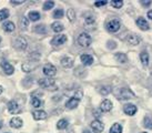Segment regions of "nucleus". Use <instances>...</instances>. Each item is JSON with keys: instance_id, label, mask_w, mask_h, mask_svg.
Returning a JSON list of instances; mask_svg holds the SVG:
<instances>
[{"instance_id": "26", "label": "nucleus", "mask_w": 152, "mask_h": 133, "mask_svg": "<svg viewBox=\"0 0 152 133\" xmlns=\"http://www.w3.org/2000/svg\"><path fill=\"white\" fill-rule=\"evenodd\" d=\"M110 133H122V126L119 123H114L110 128Z\"/></svg>"}, {"instance_id": "32", "label": "nucleus", "mask_w": 152, "mask_h": 133, "mask_svg": "<svg viewBox=\"0 0 152 133\" xmlns=\"http://www.w3.org/2000/svg\"><path fill=\"white\" fill-rule=\"evenodd\" d=\"M53 6H55V2L51 1V0H48L43 4V10H50V9L53 8Z\"/></svg>"}, {"instance_id": "8", "label": "nucleus", "mask_w": 152, "mask_h": 133, "mask_svg": "<svg viewBox=\"0 0 152 133\" xmlns=\"http://www.w3.org/2000/svg\"><path fill=\"white\" fill-rule=\"evenodd\" d=\"M91 129L94 133H101L104 129V125L102 124V122H100L99 120H94L91 123Z\"/></svg>"}, {"instance_id": "44", "label": "nucleus", "mask_w": 152, "mask_h": 133, "mask_svg": "<svg viewBox=\"0 0 152 133\" xmlns=\"http://www.w3.org/2000/svg\"><path fill=\"white\" fill-rule=\"evenodd\" d=\"M148 17L150 18V19H152V10H150V11H148Z\"/></svg>"}, {"instance_id": "16", "label": "nucleus", "mask_w": 152, "mask_h": 133, "mask_svg": "<svg viewBox=\"0 0 152 133\" xmlns=\"http://www.w3.org/2000/svg\"><path fill=\"white\" fill-rule=\"evenodd\" d=\"M137 25H138V27H139L141 30H148L149 29L148 21L145 20L144 18H142V17H140V18L137 19Z\"/></svg>"}, {"instance_id": "21", "label": "nucleus", "mask_w": 152, "mask_h": 133, "mask_svg": "<svg viewBox=\"0 0 152 133\" xmlns=\"http://www.w3.org/2000/svg\"><path fill=\"white\" fill-rule=\"evenodd\" d=\"M40 19V13L38 11H30L28 13V20L30 21H38Z\"/></svg>"}, {"instance_id": "41", "label": "nucleus", "mask_w": 152, "mask_h": 133, "mask_svg": "<svg viewBox=\"0 0 152 133\" xmlns=\"http://www.w3.org/2000/svg\"><path fill=\"white\" fill-rule=\"evenodd\" d=\"M141 4L144 7H149L151 4V0H143V1H141Z\"/></svg>"}, {"instance_id": "15", "label": "nucleus", "mask_w": 152, "mask_h": 133, "mask_svg": "<svg viewBox=\"0 0 152 133\" xmlns=\"http://www.w3.org/2000/svg\"><path fill=\"white\" fill-rule=\"evenodd\" d=\"M123 111L127 115H134L137 113V107L133 105V104H127V105H124Z\"/></svg>"}, {"instance_id": "29", "label": "nucleus", "mask_w": 152, "mask_h": 133, "mask_svg": "<svg viewBox=\"0 0 152 133\" xmlns=\"http://www.w3.org/2000/svg\"><path fill=\"white\" fill-rule=\"evenodd\" d=\"M34 32L39 33V34H43V33H46V32H47L46 27H45L43 25H38V26H36V27H34Z\"/></svg>"}, {"instance_id": "47", "label": "nucleus", "mask_w": 152, "mask_h": 133, "mask_svg": "<svg viewBox=\"0 0 152 133\" xmlns=\"http://www.w3.org/2000/svg\"><path fill=\"white\" fill-rule=\"evenodd\" d=\"M1 126H2V122L0 121V129H1Z\"/></svg>"}, {"instance_id": "7", "label": "nucleus", "mask_w": 152, "mask_h": 133, "mask_svg": "<svg viewBox=\"0 0 152 133\" xmlns=\"http://www.w3.org/2000/svg\"><path fill=\"white\" fill-rule=\"evenodd\" d=\"M27 45H28L27 40L22 37L17 38L16 41H15V48L18 50H25L26 48H27Z\"/></svg>"}, {"instance_id": "28", "label": "nucleus", "mask_w": 152, "mask_h": 133, "mask_svg": "<svg viewBox=\"0 0 152 133\" xmlns=\"http://www.w3.org/2000/svg\"><path fill=\"white\" fill-rule=\"evenodd\" d=\"M99 92L101 93L102 96H108L110 92H111V87H109V86H103V87H101L99 89Z\"/></svg>"}, {"instance_id": "5", "label": "nucleus", "mask_w": 152, "mask_h": 133, "mask_svg": "<svg viewBox=\"0 0 152 133\" xmlns=\"http://www.w3.org/2000/svg\"><path fill=\"white\" fill-rule=\"evenodd\" d=\"M7 107H8V111L11 113V114H18V113L21 112V108L19 107V104L17 103V101H15V100L9 101Z\"/></svg>"}, {"instance_id": "30", "label": "nucleus", "mask_w": 152, "mask_h": 133, "mask_svg": "<svg viewBox=\"0 0 152 133\" xmlns=\"http://www.w3.org/2000/svg\"><path fill=\"white\" fill-rule=\"evenodd\" d=\"M9 17V10L8 9H1L0 10V21L6 20Z\"/></svg>"}, {"instance_id": "9", "label": "nucleus", "mask_w": 152, "mask_h": 133, "mask_svg": "<svg viewBox=\"0 0 152 133\" xmlns=\"http://www.w3.org/2000/svg\"><path fill=\"white\" fill-rule=\"evenodd\" d=\"M66 41H67V36H66V34L56 36V37L51 40V45H53V46H61V45H64Z\"/></svg>"}, {"instance_id": "34", "label": "nucleus", "mask_w": 152, "mask_h": 133, "mask_svg": "<svg viewBox=\"0 0 152 133\" xmlns=\"http://www.w3.org/2000/svg\"><path fill=\"white\" fill-rule=\"evenodd\" d=\"M67 16H68V19H69V20L73 21L75 20V18H76V12H75V10H73V9H68Z\"/></svg>"}, {"instance_id": "45", "label": "nucleus", "mask_w": 152, "mask_h": 133, "mask_svg": "<svg viewBox=\"0 0 152 133\" xmlns=\"http://www.w3.org/2000/svg\"><path fill=\"white\" fill-rule=\"evenodd\" d=\"M82 133H91V132H90V131H89V130H87V129H86V130H83V132H82Z\"/></svg>"}, {"instance_id": "1", "label": "nucleus", "mask_w": 152, "mask_h": 133, "mask_svg": "<svg viewBox=\"0 0 152 133\" xmlns=\"http://www.w3.org/2000/svg\"><path fill=\"white\" fill-rule=\"evenodd\" d=\"M117 96L120 100H129L134 98V94H133V92L131 91L130 89H128V88H121L117 92Z\"/></svg>"}, {"instance_id": "38", "label": "nucleus", "mask_w": 152, "mask_h": 133, "mask_svg": "<svg viewBox=\"0 0 152 133\" xmlns=\"http://www.w3.org/2000/svg\"><path fill=\"white\" fill-rule=\"evenodd\" d=\"M107 4V0H101V1H97L94 6L96 7H102V6H106Z\"/></svg>"}, {"instance_id": "42", "label": "nucleus", "mask_w": 152, "mask_h": 133, "mask_svg": "<svg viewBox=\"0 0 152 133\" xmlns=\"http://www.w3.org/2000/svg\"><path fill=\"white\" fill-rule=\"evenodd\" d=\"M108 45H109V46H108V48H110V49H113V48H115V47H117V43H115V42H113V41H109V42H108Z\"/></svg>"}, {"instance_id": "22", "label": "nucleus", "mask_w": 152, "mask_h": 133, "mask_svg": "<svg viewBox=\"0 0 152 133\" xmlns=\"http://www.w3.org/2000/svg\"><path fill=\"white\" fill-rule=\"evenodd\" d=\"M115 59H117V61L120 63H126L128 61V58L126 53H122V52H118V53H115Z\"/></svg>"}, {"instance_id": "3", "label": "nucleus", "mask_w": 152, "mask_h": 133, "mask_svg": "<svg viewBox=\"0 0 152 133\" xmlns=\"http://www.w3.org/2000/svg\"><path fill=\"white\" fill-rule=\"evenodd\" d=\"M39 86L43 89H49V90H53L52 88L55 86V80L51 78H46V79H40L38 81Z\"/></svg>"}, {"instance_id": "2", "label": "nucleus", "mask_w": 152, "mask_h": 133, "mask_svg": "<svg viewBox=\"0 0 152 133\" xmlns=\"http://www.w3.org/2000/svg\"><path fill=\"white\" fill-rule=\"evenodd\" d=\"M91 42H92V39L90 37V34L88 33H81L79 38H78V43H79V46L82 47V48H87L91 45Z\"/></svg>"}, {"instance_id": "27", "label": "nucleus", "mask_w": 152, "mask_h": 133, "mask_svg": "<svg viewBox=\"0 0 152 133\" xmlns=\"http://www.w3.org/2000/svg\"><path fill=\"white\" fill-rule=\"evenodd\" d=\"M68 124H69L68 120H66V119H61V120L58 121V123H57V128H58L59 130H64V129L67 128Z\"/></svg>"}, {"instance_id": "48", "label": "nucleus", "mask_w": 152, "mask_h": 133, "mask_svg": "<svg viewBox=\"0 0 152 133\" xmlns=\"http://www.w3.org/2000/svg\"><path fill=\"white\" fill-rule=\"evenodd\" d=\"M0 42H1V37H0Z\"/></svg>"}, {"instance_id": "20", "label": "nucleus", "mask_w": 152, "mask_h": 133, "mask_svg": "<svg viewBox=\"0 0 152 133\" xmlns=\"http://www.w3.org/2000/svg\"><path fill=\"white\" fill-rule=\"evenodd\" d=\"M2 28H4V31H7V32H12L13 30L16 29V26L13 22L11 21H7V22H4V26H2Z\"/></svg>"}, {"instance_id": "24", "label": "nucleus", "mask_w": 152, "mask_h": 133, "mask_svg": "<svg viewBox=\"0 0 152 133\" xmlns=\"http://www.w3.org/2000/svg\"><path fill=\"white\" fill-rule=\"evenodd\" d=\"M51 29L53 30L55 32H60V31H62L64 29V27L62 26V23H60V22H53L52 25H51Z\"/></svg>"}, {"instance_id": "36", "label": "nucleus", "mask_w": 152, "mask_h": 133, "mask_svg": "<svg viewBox=\"0 0 152 133\" xmlns=\"http://www.w3.org/2000/svg\"><path fill=\"white\" fill-rule=\"evenodd\" d=\"M111 4H112V7H114V8L120 9L123 6V1L122 0H113V1H111Z\"/></svg>"}, {"instance_id": "40", "label": "nucleus", "mask_w": 152, "mask_h": 133, "mask_svg": "<svg viewBox=\"0 0 152 133\" xmlns=\"http://www.w3.org/2000/svg\"><path fill=\"white\" fill-rule=\"evenodd\" d=\"M25 1L23 0H19V1H15V0H11L10 1V4H12V6H18V4H23Z\"/></svg>"}, {"instance_id": "25", "label": "nucleus", "mask_w": 152, "mask_h": 133, "mask_svg": "<svg viewBox=\"0 0 152 133\" xmlns=\"http://www.w3.org/2000/svg\"><path fill=\"white\" fill-rule=\"evenodd\" d=\"M140 59H141V62L143 63L144 66H148L149 63V54L147 51H142L140 53Z\"/></svg>"}, {"instance_id": "12", "label": "nucleus", "mask_w": 152, "mask_h": 133, "mask_svg": "<svg viewBox=\"0 0 152 133\" xmlns=\"http://www.w3.org/2000/svg\"><path fill=\"white\" fill-rule=\"evenodd\" d=\"M79 102H80V100H78V99H76L75 96H72V98H70V99L67 101L66 107H67V109L72 110V109H76L77 107L79 105Z\"/></svg>"}, {"instance_id": "4", "label": "nucleus", "mask_w": 152, "mask_h": 133, "mask_svg": "<svg viewBox=\"0 0 152 133\" xmlns=\"http://www.w3.org/2000/svg\"><path fill=\"white\" fill-rule=\"evenodd\" d=\"M42 72L43 75H47V77H53L57 73V68L55 66H52L51 63H47V64L43 66Z\"/></svg>"}, {"instance_id": "33", "label": "nucleus", "mask_w": 152, "mask_h": 133, "mask_svg": "<svg viewBox=\"0 0 152 133\" xmlns=\"http://www.w3.org/2000/svg\"><path fill=\"white\" fill-rule=\"evenodd\" d=\"M62 17H64V10H62V9H56L55 11H53V18L60 19V18H62Z\"/></svg>"}, {"instance_id": "14", "label": "nucleus", "mask_w": 152, "mask_h": 133, "mask_svg": "<svg viewBox=\"0 0 152 133\" xmlns=\"http://www.w3.org/2000/svg\"><path fill=\"white\" fill-rule=\"evenodd\" d=\"M9 124H10V126L13 128V129H19V128H21L22 126V120L20 119V118L16 116V118H12V119L10 120Z\"/></svg>"}, {"instance_id": "37", "label": "nucleus", "mask_w": 152, "mask_h": 133, "mask_svg": "<svg viewBox=\"0 0 152 133\" xmlns=\"http://www.w3.org/2000/svg\"><path fill=\"white\" fill-rule=\"evenodd\" d=\"M28 23H29V20H28V18L23 17V18L21 19V21H20V25H21L22 29H26V28L28 27Z\"/></svg>"}, {"instance_id": "31", "label": "nucleus", "mask_w": 152, "mask_h": 133, "mask_svg": "<svg viewBox=\"0 0 152 133\" xmlns=\"http://www.w3.org/2000/svg\"><path fill=\"white\" fill-rule=\"evenodd\" d=\"M31 104H32V107H34V108H39L41 105V101L37 96H32L31 98Z\"/></svg>"}, {"instance_id": "18", "label": "nucleus", "mask_w": 152, "mask_h": 133, "mask_svg": "<svg viewBox=\"0 0 152 133\" xmlns=\"http://www.w3.org/2000/svg\"><path fill=\"white\" fill-rule=\"evenodd\" d=\"M32 116L34 120H45L47 118V113L42 110H37V111L32 112Z\"/></svg>"}, {"instance_id": "35", "label": "nucleus", "mask_w": 152, "mask_h": 133, "mask_svg": "<svg viewBox=\"0 0 152 133\" xmlns=\"http://www.w3.org/2000/svg\"><path fill=\"white\" fill-rule=\"evenodd\" d=\"M143 124L147 129H152V119L149 116H145V119L143 121Z\"/></svg>"}, {"instance_id": "39", "label": "nucleus", "mask_w": 152, "mask_h": 133, "mask_svg": "<svg viewBox=\"0 0 152 133\" xmlns=\"http://www.w3.org/2000/svg\"><path fill=\"white\" fill-rule=\"evenodd\" d=\"M93 22H94V18L92 16H89L86 18V23L90 25V23H93Z\"/></svg>"}, {"instance_id": "19", "label": "nucleus", "mask_w": 152, "mask_h": 133, "mask_svg": "<svg viewBox=\"0 0 152 133\" xmlns=\"http://www.w3.org/2000/svg\"><path fill=\"white\" fill-rule=\"evenodd\" d=\"M61 66L66 68V69H69V68H72L73 66V60L71 58H69V57H64V58L61 59Z\"/></svg>"}, {"instance_id": "46", "label": "nucleus", "mask_w": 152, "mask_h": 133, "mask_svg": "<svg viewBox=\"0 0 152 133\" xmlns=\"http://www.w3.org/2000/svg\"><path fill=\"white\" fill-rule=\"evenodd\" d=\"M2 91H4V89H2V87H1V86H0V94H1V93H2Z\"/></svg>"}, {"instance_id": "11", "label": "nucleus", "mask_w": 152, "mask_h": 133, "mask_svg": "<svg viewBox=\"0 0 152 133\" xmlns=\"http://www.w3.org/2000/svg\"><path fill=\"white\" fill-rule=\"evenodd\" d=\"M112 102L110 101L109 99H106L103 100L101 102V104H100V110H101L102 112H109L110 110L112 109Z\"/></svg>"}, {"instance_id": "13", "label": "nucleus", "mask_w": 152, "mask_h": 133, "mask_svg": "<svg viewBox=\"0 0 152 133\" xmlns=\"http://www.w3.org/2000/svg\"><path fill=\"white\" fill-rule=\"evenodd\" d=\"M81 62L83 63V66H91L93 63V58L92 56H90V54H81Z\"/></svg>"}, {"instance_id": "49", "label": "nucleus", "mask_w": 152, "mask_h": 133, "mask_svg": "<svg viewBox=\"0 0 152 133\" xmlns=\"http://www.w3.org/2000/svg\"><path fill=\"white\" fill-rule=\"evenodd\" d=\"M142 133H147V132H142Z\"/></svg>"}, {"instance_id": "23", "label": "nucleus", "mask_w": 152, "mask_h": 133, "mask_svg": "<svg viewBox=\"0 0 152 133\" xmlns=\"http://www.w3.org/2000/svg\"><path fill=\"white\" fill-rule=\"evenodd\" d=\"M36 66H37V64H34V63L31 64L30 62H26L22 64V70L25 71V72H31Z\"/></svg>"}, {"instance_id": "43", "label": "nucleus", "mask_w": 152, "mask_h": 133, "mask_svg": "<svg viewBox=\"0 0 152 133\" xmlns=\"http://www.w3.org/2000/svg\"><path fill=\"white\" fill-rule=\"evenodd\" d=\"M75 98L78 100H81V98H82V92L81 91H77L76 94H75Z\"/></svg>"}, {"instance_id": "10", "label": "nucleus", "mask_w": 152, "mask_h": 133, "mask_svg": "<svg viewBox=\"0 0 152 133\" xmlns=\"http://www.w3.org/2000/svg\"><path fill=\"white\" fill-rule=\"evenodd\" d=\"M0 66H1V68H2V70L4 71V73H6V75H12L13 72H15V68H13V66H11L8 61H2Z\"/></svg>"}, {"instance_id": "6", "label": "nucleus", "mask_w": 152, "mask_h": 133, "mask_svg": "<svg viewBox=\"0 0 152 133\" xmlns=\"http://www.w3.org/2000/svg\"><path fill=\"white\" fill-rule=\"evenodd\" d=\"M120 22L118 20H110L108 23H107V30L109 32H117L119 29H120Z\"/></svg>"}, {"instance_id": "17", "label": "nucleus", "mask_w": 152, "mask_h": 133, "mask_svg": "<svg viewBox=\"0 0 152 133\" xmlns=\"http://www.w3.org/2000/svg\"><path fill=\"white\" fill-rule=\"evenodd\" d=\"M140 37L138 36V34H130V36H128L127 38V41L130 43V45H132V46H137V45H139L140 43Z\"/></svg>"}]
</instances>
